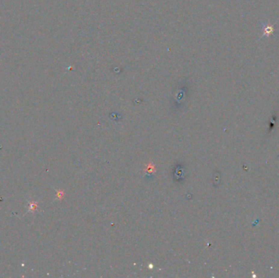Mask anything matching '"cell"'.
<instances>
[{
	"label": "cell",
	"mask_w": 279,
	"mask_h": 278,
	"mask_svg": "<svg viewBox=\"0 0 279 278\" xmlns=\"http://www.w3.org/2000/svg\"><path fill=\"white\" fill-rule=\"evenodd\" d=\"M259 24L262 26V35L260 36L259 39H261L265 38V37L268 38V37L273 34L274 31V25H271L268 21H265V22L259 21Z\"/></svg>",
	"instance_id": "obj_1"
},
{
	"label": "cell",
	"mask_w": 279,
	"mask_h": 278,
	"mask_svg": "<svg viewBox=\"0 0 279 278\" xmlns=\"http://www.w3.org/2000/svg\"><path fill=\"white\" fill-rule=\"evenodd\" d=\"M145 171H150V172H154L155 171V169H154V167H153V166H152V165H151V164H150V165H149V166H147L146 167V169H145Z\"/></svg>",
	"instance_id": "obj_2"
}]
</instances>
